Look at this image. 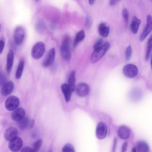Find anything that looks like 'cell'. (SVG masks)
<instances>
[{
	"instance_id": "cell-1",
	"label": "cell",
	"mask_w": 152,
	"mask_h": 152,
	"mask_svg": "<svg viewBox=\"0 0 152 152\" xmlns=\"http://www.w3.org/2000/svg\"><path fill=\"white\" fill-rule=\"evenodd\" d=\"M110 47V43L106 42L99 48L94 50L91 57V62L94 64L100 60L108 50Z\"/></svg>"
},
{
	"instance_id": "cell-2",
	"label": "cell",
	"mask_w": 152,
	"mask_h": 152,
	"mask_svg": "<svg viewBox=\"0 0 152 152\" xmlns=\"http://www.w3.org/2000/svg\"><path fill=\"white\" fill-rule=\"evenodd\" d=\"M61 53L62 58L65 61H69L71 58L72 54L70 48V39L66 36L63 39L61 47Z\"/></svg>"
},
{
	"instance_id": "cell-3",
	"label": "cell",
	"mask_w": 152,
	"mask_h": 152,
	"mask_svg": "<svg viewBox=\"0 0 152 152\" xmlns=\"http://www.w3.org/2000/svg\"><path fill=\"white\" fill-rule=\"evenodd\" d=\"M45 45L42 42H39L36 43L32 49L31 55L34 59H38L41 58L45 51Z\"/></svg>"
},
{
	"instance_id": "cell-4",
	"label": "cell",
	"mask_w": 152,
	"mask_h": 152,
	"mask_svg": "<svg viewBox=\"0 0 152 152\" xmlns=\"http://www.w3.org/2000/svg\"><path fill=\"white\" fill-rule=\"evenodd\" d=\"M124 75L128 78H133L136 77L138 73V69L135 65L129 64L125 65L123 69Z\"/></svg>"
},
{
	"instance_id": "cell-5",
	"label": "cell",
	"mask_w": 152,
	"mask_h": 152,
	"mask_svg": "<svg viewBox=\"0 0 152 152\" xmlns=\"http://www.w3.org/2000/svg\"><path fill=\"white\" fill-rule=\"evenodd\" d=\"M20 104V100L17 97L11 96L5 101V105L6 109L9 111L13 110L17 108Z\"/></svg>"
},
{
	"instance_id": "cell-6",
	"label": "cell",
	"mask_w": 152,
	"mask_h": 152,
	"mask_svg": "<svg viewBox=\"0 0 152 152\" xmlns=\"http://www.w3.org/2000/svg\"><path fill=\"white\" fill-rule=\"evenodd\" d=\"M25 36V31L22 27H16L14 33V39L15 44L17 45L21 44L24 40Z\"/></svg>"
},
{
	"instance_id": "cell-7",
	"label": "cell",
	"mask_w": 152,
	"mask_h": 152,
	"mask_svg": "<svg viewBox=\"0 0 152 152\" xmlns=\"http://www.w3.org/2000/svg\"><path fill=\"white\" fill-rule=\"evenodd\" d=\"M75 90L77 95L79 97H83L87 96L90 92L88 85L86 83L82 82L75 87Z\"/></svg>"
},
{
	"instance_id": "cell-8",
	"label": "cell",
	"mask_w": 152,
	"mask_h": 152,
	"mask_svg": "<svg viewBox=\"0 0 152 152\" xmlns=\"http://www.w3.org/2000/svg\"><path fill=\"white\" fill-rule=\"evenodd\" d=\"M107 132V126L106 124L102 121L98 124L96 131V135L99 140L104 139L106 137Z\"/></svg>"
},
{
	"instance_id": "cell-9",
	"label": "cell",
	"mask_w": 152,
	"mask_h": 152,
	"mask_svg": "<svg viewBox=\"0 0 152 152\" xmlns=\"http://www.w3.org/2000/svg\"><path fill=\"white\" fill-rule=\"evenodd\" d=\"M152 19L151 16L150 15H148L147 16L146 24L139 38V39L140 41H143L151 31L152 29Z\"/></svg>"
},
{
	"instance_id": "cell-10",
	"label": "cell",
	"mask_w": 152,
	"mask_h": 152,
	"mask_svg": "<svg viewBox=\"0 0 152 152\" xmlns=\"http://www.w3.org/2000/svg\"><path fill=\"white\" fill-rule=\"evenodd\" d=\"M23 143L22 139L17 136L10 141L9 148L13 152L18 151L22 148Z\"/></svg>"
},
{
	"instance_id": "cell-11",
	"label": "cell",
	"mask_w": 152,
	"mask_h": 152,
	"mask_svg": "<svg viewBox=\"0 0 152 152\" xmlns=\"http://www.w3.org/2000/svg\"><path fill=\"white\" fill-rule=\"evenodd\" d=\"M55 53V50L54 48H51L49 50L42 63L44 67H48L51 64L54 60Z\"/></svg>"
},
{
	"instance_id": "cell-12",
	"label": "cell",
	"mask_w": 152,
	"mask_h": 152,
	"mask_svg": "<svg viewBox=\"0 0 152 152\" xmlns=\"http://www.w3.org/2000/svg\"><path fill=\"white\" fill-rule=\"evenodd\" d=\"M26 114L25 110L22 107L17 108L11 114L12 119L15 121H19L24 118Z\"/></svg>"
},
{
	"instance_id": "cell-13",
	"label": "cell",
	"mask_w": 152,
	"mask_h": 152,
	"mask_svg": "<svg viewBox=\"0 0 152 152\" xmlns=\"http://www.w3.org/2000/svg\"><path fill=\"white\" fill-rule=\"evenodd\" d=\"M18 133V130L15 127L13 126L9 127L4 131V137L6 140L10 141L17 136Z\"/></svg>"
},
{
	"instance_id": "cell-14",
	"label": "cell",
	"mask_w": 152,
	"mask_h": 152,
	"mask_svg": "<svg viewBox=\"0 0 152 152\" xmlns=\"http://www.w3.org/2000/svg\"><path fill=\"white\" fill-rule=\"evenodd\" d=\"M14 88V84L11 81L6 82L2 86L1 89V93L4 96L10 94Z\"/></svg>"
},
{
	"instance_id": "cell-15",
	"label": "cell",
	"mask_w": 152,
	"mask_h": 152,
	"mask_svg": "<svg viewBox=\"0 0 152 152\" xmlns=\"http://www.w3.org/2000/svg\"><path fill=\"white\" fill-rule=\"evenodd\" d=\"M131 133L130 129L128 127L123 126H121L118 130V137L122 140H126L129 138Z\"/></svg>"
},
{
	"instance_id": "cell-16",
	"label": "cell",
	"mask_w": 152,
	"mask_h": 152,
	"mask_svg": "<svg viewBox=\"0 0 152 152\" xmlns=\"http://www.w3.org/2000/svg\"><path fill=\"white\" fill-rule=\"evenodd\" d=\"M61 91L64 94L66 102H68L71 99L72 92L69 88L67 84H63L61 86Z\"/></svg>"
},
{
	"instance_id": "cell-17",
	"label": "cell",
	"mask_w": 152,
	"mask_h": 152,
	"mask_svg": "<svg viewBox=\"0 0 152 152\" xmlns=\"http://www.w3.org/2000/svg\"><path fill=\"white\" fill-rule=\"evenodd\" d=\"M141 23V20L136 16L133 18L130 24V29L132 33L136 34L137 33L139 26Z\"/></svg>"
},
{
	"instance_id": "cell-18",
	"label": "cell",
	"mask_w": 152,
	"mask_h": 152,
	"mask_svg": "<svg viewBox=\"0 0 152 152\" xmlns=\"http://www.w3.org/2000/svg\"><path fill=\"white\" fill-rule=\"evenodd\" d=\"M14 54L13 50H10L7 56L6 70L8 73L11 71L12 69L14 61Z\"/></svg>"
},
{
	"instance_id": "cell-19",
	"label": "cell",
	"mask_w": 152,
	"mask_h": 152,
	"mask_svg": "<svg viewBox=\"0 0 152 152\" xmlns=\"http://www.w3.org/2000/svg\"><path fill=\"white\" fill-rule=\"evenodd\" d=\"M109 32V27L105 23H101L99 24L98 32L100 35L104 37H107L108 36Z\"/></svg>"
},
{
	"instance_id": "cell-20",
	"label": "cell",
	"mask_w": 152,
	"mask_h": 152,
	"mask_svg": "<svg viewBox=\"0 0 152 152\" xmlns=\"http://www.w3.org/2000/svg\"><path fill=\"white\" fill-rule=\"evenodd\" d=\"M75 72L74 71H73L71 72L69 75L67 84L69 88L72 92L75 90Z\"/></svg>"
},
{
	"instance_id": "cell-21",
	"label": "cell",
	"mask_w": 152,
	"mask_h": 152,
	"mask_svg": "<svg viewBox=\"0 0 152 152\" xmlns=\"http://www.w3.org/2000/svg\"><path fill=\"white\" fill-rule=\"evenodd\" d=\"M85 37V33L83 30H82L78 32L76 34L74 39L73 47L75 48L79 43L84 39Z\"/></svg>"
},
{
	"instance_id": "cell-22",
	"label": "cell",
	"mask_w": 152,
	"mask_h": 152,
	"mask_svg": "<svg viewBox=\"0 0 152 152\" xmlns=\"http://www.w3.org/2000/svg\"><path fill=\"white\" fill-rule=\"evenodd\" d=\"M136 148L137 152H148L149 149L148 144L143 141L138 142Z\"/></svg>"
},
{
	"instance_id": "cell-23",
	"label": "cell",
	"mask_w": 152,
	"mask_h": 152,
	"mask_svg": "<svg viewBox=\"0 0 152 152\" xmlns=\"http://www.w3.org/2000/svg\"><path fill=\"white\" fill-rule=\"evenodd\" d=\"M30 120L27 117L23 118L18 121V127L21 130H24L29 126Z\"/></svg>"
},
{
	"instance_id": "cell-24",
	"label": "cell",
	"mask_w": 152,
	"mask_h": 152,
	"mask_svg": "<svg viewBox=\"0 0 152 152\" xmlns=\"http://www.w3.org/2000/svg\"><path fill=\"white\" fill-rule=\"evenodd\" d=\"M24 60L23 59H21L20 61L15 73V77L17 79H19L22 76L24 69Z\"/></svg>"
},
{
	"instance_id": "cell-25",
	"label": "cell",
	"mask_w": 152,
	"mask_h": 152,
	"mask_svg": "<svg viewBox=\"0 0 152 152\" xmlns=\"http://www.w3.org/2000/svg\"><path fill=\"white\" fill-rule=\"evenodd\" d=\"M152 37L151 36L148 39L147 43L145 56V59L146 61H148L149 58L152 51Z\"/></svg>"
},
{
	"instance_id": "cell-26",
	"label": "cell",
	"mask_w": 152,
	"mask_h": 152,
	"mask_svg": "<svg viewBox=\"0 0 152 152\" xmlns=\"http://www.w3.org/2000/svg\"><path fill=\"white\" fill-rule=\"evenodd\" d=\"M63 152H75V150L73 146L70 143L66 144L62 148Z\"/></svg>"
},
{
	"instance_id": "cell-27",
	"label": "cell",
	"mask_w": 152,
	"mask_h": 152,
	"mask_svg": "<svg viewBox=\"0 0 152 152\" xmlns=\"http://www.w3.org/2000/svg\"><path fill=\"white\" fill-rule=\"evenodd\" d=\"M42 140L39 139L35 142L33 145L32 148L33 152H37L40 149L42 145Z\"/></svg>"
},
{
	"instance_id": "cell-28",
	"label": "cell",
	"mask_w": 152,
	"mask_h": 152,
	"mask_svg": "<svg viewBox=\"0 0 152 152\" xmlns=\"http://www.w3.org/2000/svg\"><path fill=\"white\" fill-rule=\"evenodd\" d=\"M122 14L125 23L127 25L129 20V14L128 10L126 8L123 9L122 11Z\"/></svg>"
},
{
	"instance_id": "cell-29",
	"label": "cell",
	"mask_w": 152,
	"mask_h": 152,
	"mask_svg": "<svg viewBox=\"0 0 152 152\" xmlns=\"http://www.w3.org/2000/svg\"><path fill=\"white\" fill-rule=\"evenodd\" d=\"M132 54V48L131 46H129L126 48L125 52V58L126 60H130Z\"/></svg>"
},
{
	"instance_id": "cell-30",
	"label": "cell",
	"mask_w": 152,
	"mask_h": 152,
	"mask_svg": "<svg viewBox=\"0 0 152 152\" xmlns=\"http://www.w3.org/2000/svg\"><path fill=\"white\" fill-rule=\"evenodd\" d=\"M103 40L102 38L99 39L94 44V49H96L101 46L103 44Z\"/></svg>"
},
{
	"instance_id": "cell-31",
	"label": "cell",
	"mask_w": 152,
	"mask_h": 152,
	"mask_svg": "<svg viewBox=\"0 0 152 152\" xmlns=\"http://www.w3.org/2000/svg\"><path fill=\"white\" fill-rule=\"evenodd\" d=\"M6 77L4 74L0 73V86H2L6 82Z\"/></svg>"
},
{
	"instance_id": "cell-32",
	"label": "cell",
	"mask_w": 152,
	"mask_h": 152,
	"mask_svg": "<svg viewBox=\"0 0 152 152\" xmlns=\"http://www.w3.org/2000/svg\"><path fill=\"white\" fill-rule=\"evenodd\" d=\"M91 24V19L89 16H87L86 18L85 26L87 28H89Z\"/></svg>"
},
{
	"instance_id": "cell-33",
	"label": "cell",
	"mask_w": 152,
	"mask_h": 152,
	"mask_svg": "<svg viewBox=\"0 0 152 152\" xmlns=\"http://www.w3.org/2000/svg\"><path fill=\"white\" fill-rule=\"evenodd\" d=\"M21 152H33V149L28 146L24 147L21 149Z\"/></svg>"
},
{
	"instance_id": "cell-34",
	"label": "cell",
	"mask_w": 152,
	"mask_h": 152,
	"mask_svg": "<svg viewBox=\"0 0 152 152\" xmlns=\"http://www.w3.org/2000/svg\"><path fill=\"white\" fill-rule=\"evenodd\" d=\"M4 47V42L3 40H0V54L2 52Z\"/></svg>"
},
{
	"instance_id": "cell-35",
	"label": "cell",
	"mask_w": 152,
	"mask_h": 152,
	"mask_svg": "<svg viewBox=\"0 0 152 152\" xmlns=\"http://www.w3.org/2000/svg\"><path fill=\"white\" fill-rule=\"evenodd\" d=\"M128 145V143L127 142H125L124 143L122 146V152H125L126 151Z\"/></svg>"
},
{
	"instance_id": "cell-36",
	"label": "cell",
	"mask_w": 152,
	"mask_h": 152,
	"mask_svg": "<svg viewBox=\"0 0 152 152\" xmlns=\"http://www.w3.org/2000/svg\"><path fill=\"white\" fill-rule=\"evenodd\" d=\"M35 123V121L34 120H30L29 127L30 128H32L34 125Z\"/></svg>"
},
{
	"instance_id": "cell-37",
	"label": "cell",
	"mask_w": 152,
	"mask_h": 152,
	"mask_svg": "<svg viewBox=\"0 0 152 152\" xmlns=\"http://www.w3.org/2000/svg\"><path fill=\"white\" fill-rule=\"evenodd\" d=\"M117 1V0H110L109 4L111 6L114 5Z\"/></svg>"
},
{
	"instance_id": "cell-38",
	"label": "cell",
	"mask_w": 152,
	"mask_h": 152,
	"mask_svg": "<svg viewBox=\"0 0 152 152\" xmlns=\"http://www.w3.org/2000/svg\"><path fill=\"white\" fill-rule=\"evenodd\" d=\"M116 139L115 138L114 140V145L113 148V151H114V150H115V147L116 145Z\"/></svg>"
},
{
	"instance_id": "cell-39",
	"label": "cell",
	"mask_w": 152,
	"mask_h": 152,
	"mask_svg": "<svg viewBox=\"0 0 152 152\" xmlns=\"http://www.w3.org/2000/svg\"><path fill=\"white\" fill-rule=\"evenodd\" d=\"M95 1V0H89V3L91 5H93Z\"/></svg>"
},
{
	"instance_id": "cell-40",
	"label": "cell",
	"mask_w": 152,
	"mask_h": 152,
	"mask_svg": "<svg viewBox=\"0 0 152 152\" xmlns=\"http://www.w3.org/2000/svg\"><path fill=\"white\" fill-rule=\"evenodd\" d=\"M132 152H137V149L136 147H134L132 149Z\"/></svg>"
},
{
	"instance_id": "cell-41",
	"label": "cell",
	"mask_w": 152,
	"mask_h": 152,
	"mask_svg": "<svg viewBox=\"0 0 152 152\" xmlns=\"http://www.w3.org/2000/svg\"><path fill=\"white\" fill-rule=\"evenodd\" d=\"M35 0L37 1H39V0Z\"/></svg>"
},
{
	"instance_id": "cell-42",
	"label": "cell",
	"mask_w": 152,
	"mask_h": 152,
	"mask_svg": "<svg viewBox=\"0 0 152 152\" xmlns=\"http://www.w3.org/2000/svg\"><path fill=\"white\" fill-rule=\"evenodd\" d=\"M119 0H117V1H119Z\"/></svg>"
},
{
	"instance_id": "cell-43",
	"label": "cell",
	"mask_w": 152,
	"mask_h": 152,
	"mask_svg": "<svg viewBox=\"0 0 152 152\" xmlns=\"http://www.w3.org/2000/svg\"><path fill=\"white\" fill-rule=\"evenodd\" d=\"M0 26H1V25H0Z\"/></svg>"
}]
</instances>
